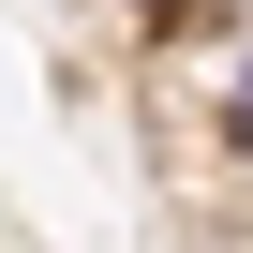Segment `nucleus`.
Masks as SVG:
<instances>
[{"label":"nucleus","mask_w":253,"mask_h":253,"mask_svg":"<svg viewBox=\"0 0 253 253\" xmlns=\"http://www.w3.org/2000/svg\"><path fill=\"white\" fill-rule=\"evenodd\" d=\"M223 134H238V149H253V75H238V104H223Z\"/></svg>","instance_id":"f257e3e1"}]
</instances>
